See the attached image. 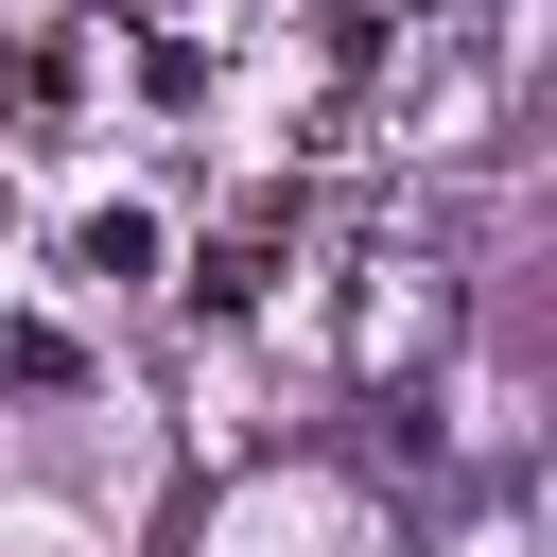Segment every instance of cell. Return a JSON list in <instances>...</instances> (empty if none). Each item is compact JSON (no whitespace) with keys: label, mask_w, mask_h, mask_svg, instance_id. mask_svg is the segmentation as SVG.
Segmentation results:
<instances>
[{"label":"cell","mask_w":557,"mask_h":557,"mask_svg":"<svg viewBox=\"0 0 557 557\" xmlns=\"http://www.w3.org/2000/svg\"><path fill=\"white\" fill-rule=\"evenodd\" d=\"M157 278H174V226H157V209H122V191H104V209H70V296H104V313H122V296H157Z\"/></svg>","instance_id":"1"},{"label":"cell","mask_w":557,"mask_h":557,"mask_svg":"<svg viewBox=\"0 0 557 557\" xmlns=\"http://www.w3.org/2000/svg\"><path fill=\"white\" fill-rule=\"evenodd\" d=\"M418 17H435V35H487V0H418Z\"/></svg>","instance_id":"3"},{"label":"cell","mask_w":557,"mask_h":557,"mask_svg":"<svg viewBox=\"0 0 557 557\" xmlns=\"http://www.w3.org/2000/svg\"><path fill=\"white\" fill-rule=\"evenodd\" d=\"M278 261H296V209H244V226L191 261V313H261V296H278Z\"/></svg>","instance_id":"2"}]
</instances>
